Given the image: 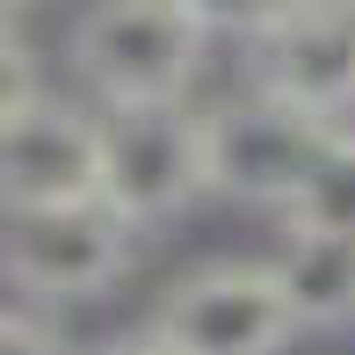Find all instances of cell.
Instances as JSON below:
<instances>
[{
    "label": "cell",
    "instance_id": "4fadbf2b",
    "mask_svg": "<svg viewBox=\"0 0 355 355\" xmlns=\"http://www.w3.org/2000/svg\"><path fill=\"white\" fill-rule=\"evenodd\" d=\"M304 8H355V0H304Z\"/></svg>",
    "mask_w": 355,
    "mask_h": 355
},
{
    "label": "cell",
    "instance_id": "277c9868",
    "mask_svg": "<svg viewBox=\"0 0 355 355\" xmlns=\"http://www.w3.org/2000/svg\"><path fill=\"white\" fill-rule=\"evenodd\" d=\"M334 131L341 123H319L261 87L247 102L211 109V196L247 203V211H290Z\"/></svg>",
    "mask_w": 355,
    "mask_h": 355
},
{
    "label": "cell",
    "instance_id": "ba28073f",
    "mask_svg": "<svg viewBox=\"0 0 355 355\" xmlns=\"http://www.w3.org/2000/svg\"><path fill=\"white\" fill-rule=\"evenodd\" d=\"M283 297L304 334H348L355 327V239L341 232H283L276 254Z\"/></svg>",
    "mask_w": 355,
    "mask_h": 355
},
{
    "label": "cell",
    "instance_id": "52a82bcc",
    "mask_svg": "<svg viewBox=\"0 0 355 355\" xmlns=\"http://www.w3.org/2000/svg\"><path fill=\"white\" fill-rule=\"evenodd\" d=\"M254 87L319 123L355 116V8H297L254 44Z\"/></svg>",
    "mask_w": 355,
    "mask_h": 355
},
{
    "label": "cell",
    "instance_id": "8fae6325",
    "mask_svg": "<svg viewBox=\"0 0 355 355\" xmlns=\"http://www.w3.org/2000/svg\"><path fill=\"white\" fill-rule=\"evenodd\" d=\"M0 355H66V341H58L44 319H29L22 304H15V312L0 319Z\"/></svg>",
    "mask_w": 355,
    "mask_h": 355
},
{
    "label": "cell",
    "instance_id": "3957f363",
    "mask_svg": "<svg viewBox=\"0 0 355 355\" xmlns=\"http://www.w3.org/2000/svg\"><path fill=\"white\" fill-rule=\"evenodd\" d=\"M131 232L138 225L109 196L102 203H58V211H8L0 268L37 304H80V297H102V290L123 276Z\"/></svg>",
    "mask_w": 355,
    "mask_h": 355
},
{
    "label": "cell",
    "instance_id": "30bf717a",
    "mask_svg": "<svg viewBox=\"0 0 355 355\" xmlns=\"http://www.w3.org/2000/svg\"><path fill=\"white\" fill-rule=\"evenodd\" d=\"M196 15L203 37H239V44H261L268 29H283L304 0H182Z\"/></svg>",
    "mask_w": 355,
    "mask_h": 355
},
{
    "label": "cell",
    "instance_id": "7c38bea8",
    "mask_svg": "<svg viewBox=\"0 0 355 355\" xmlns=\"http://www.w3.org/2000/svg\"><path fill=\"white\" fill-rule=\"evenodd\" d=\"M94 355H182V348H167L159 334H131V341H109V348H94Z\"/></svg>",
    "mask_w": 355,
    "mask_h": 355
},
{
    "label": "cell",
    "instance_id": "7a4b0ae2",
    "mask_svg": "<svg viewBox=\"0 0 355 355\" xmlns=\"http://www.w3.org/2000/svg\"><path fill=\"white\" fill-rule=\"evenodd\" d=\"M153 334L182 355H283L304 327L283 297L276 261H211L167 283V297L153 304Z\"/></svg>",
    "mask_w": 355,
    "mask_h": 355
},
{
    "label": "cell",
    "instance_id": "6da1fadb",
    "mask_svg": "<svg viewBox=\"0 0 355 355\" xmlns=\"http://www.w3.org/2000/svg\"><path fill=\"white\" fill-rule=\"evenodd\" d=\"M203 66V29L182 0H94L73 22V73L109 109L182 102Z\"/></svg>",
    "mask_w": 355,
    "mask_h": 355
},
{
    "label": "cell",
    "instance_id": "5b68a950",
    "mask_svg": "<svg viewBox=\"0 0 355 355\" xmlns=\"http://www.w3.org/2000/svg\"><path fill=\"white\" fill-rule=\"evenodd\" d=\"M102 189H109V123L80 116L73 102H51V94L0 102V196H8V211L102 203Z\"/></svg>",
    "mask_w": 355,
    "mask_h": 355
},
{
    "label": "cell",
    "instance_id": "8992f818",
    "mask_svg": "<svg viewBox=\"0 0 355 355\" xmlns=\"http://www.w3.org/2000/svg\"><path fill=\"white\" fill-rule=\"evenodd\" d=\"M109 203L138 225L182 218L196 196H211V116H189L182 102L116 109L109 116Z\"/></svg>",
    "mask_w": 355,
    "mask_h": 355
},
{
    "label": "cell",
    "instance_id": "9c48e42d",
    "mask_svg": "<svg viewBox=\"0 0 355 355\" xmlns=\"http://www.w3.org/2000/svg\"><path fill=\"white\" fill-rule=\"evenodd\" d=\"M283 225L290 232H341V239H355V131L348 123L327 138V153L304 174V189L283 211Z\"/></svg>",
    "mask_w": 355,
    "mask_h": 355
},
{
    "label": "cell",
    "instance_id": "5bb4252c",
    "mask_svg": "<svg viewBox=\"0 0 355 355\" xmlns=\"http://www.w3.org/2000/svg\"><path fill=\"white\" fill-rule=\"evenodd\" d=\"M22 8H37V0H8V15H22Z\"/></svg>",
    "mask_w": 355,
    "mask_h": 355
}]
</instances>
